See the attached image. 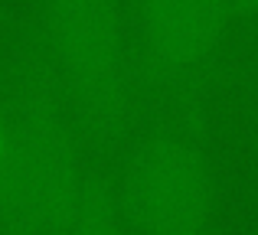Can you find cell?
<instances>
[{
  "label": "cell",
  "mask_w": 258,
  "mask_h": 235,
  "mask_svg": "<svg viewBox=\"0 0 258 235\" xmlns=\"http://www.w3.org/2000/svg\"><path fill=\"white\" fill-rule=\"evenodd\" d=\"M4 89L10 137L0 167V235H69L88 160L36 13H23L10 30Z\"/></svg>",
  "instance_id": "cell-1"
},
{
  "label": "cell",
  "mask_w": 258,
  "mask_h": 235,
  "mask_svg": "<svg viewBox=\"0 0 258 235\" xmlns=\"http://www.w3.org/2000/svg\"><path fill=\"white\" fill-rule=\"evenodd\" d=\"M36 23L79 137L92 147L114 144L134 111L124 0H39Z\"/></svg>",
  "instance_id": "cell-2"
},
{
  "label": "cell",
  "mask_w": 258,
  "mask_h": 235,
  "mask_svg": "<svg viewBox=\"0 0 258 235\" xmlns=\"http://www.w3.org/2000/svg\"><path fill=\"white\" fill-rule=\"evenodd\" d=\"M114 196L134 235H206L216 209L206 153L173 131L147 134L131 147Z\"/></svg>",
  "instance_id": "cell-3"
},
{
  "label": "cell",
  "mask_w": 258,
  "mask_h": 235,
  "mask_svg": "<svg viewBox=\"0 0 258 235\" xmlns=\"http://www.w3.org/2000/svg\"><path fill=\"white\" fill-rule=\"evenodd\" d=\"M147 69L160 85L193 82L219 49L229 0H134Z\"/></svg>",
  "instance_id": "cell-4"
},
{
  "label": "cell",
  "mask_w": 258,
  "mask_h": 235,
  "mask_svg": "<svg viewBox=\"0 0 258 235\" xmlns=\"http://www.w3.org/2000/svg\"><path fill=\"white\" fill-rule=\"evenodd\" d=\"M69 235H134L118 209V196H114L111 180L95 164H88L85 170L82 196H79V209H76Z\"/></svg>",
  "instance_id": "cell-5"
},
{
  "label": "cell",
  "mask_w": 258,
  "mask_h": 235,
  "mask_svg": "<svg viewBox=\"0 0 258 235\" xmlns=\"http://www.w3.org/2000/svg\"><path fill=\"white\" fill-rule=\"evenodd\" d=\"M229 10L248 13V17H258V0H229Z\"/></svg>",
  "instance_id": "cell-6"
},
{
  "label": "cell",
  "mask_w": 258,
  "mask_h": 235,
  "mask_svg": "<svg viewBox=\"0 0 258 235\" xmlns=\"http://www.w3.org/2000/svg\"><path fill=\"white\" fill-rule=\"evenodd\" d=\"M7 137H10V131H7V111L0 105V167H4V157H7Z\"/></svg>",
  "instance_id": "cell-7"
}]
</instances>
